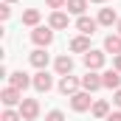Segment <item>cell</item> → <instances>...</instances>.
Segmentation results:
<instances>
[{"label":"cell","instance_id":"6da1fadb","mask_svg":"<svg viewBox=\"0 0 121 121\" xmlns=\"http://www.w3.org/2000/svg\"><path fill=\"white\" fill-rule=\"evenodd\" d=\"M31 39H34L37 48H48V45L54 42V31H51V26H48V28H45V26H37V28L31 31Z\"/></svg>","mask_w":121,"mask_h":121},{"label":"cell","instance_id":"7a4b0ae2","mask_svg":"<svg viewBox=\"0 0 121 121\" xmlns=\"http://www.w3.org/2000/svg\"><path fill=\"white\" fill-rule=\"evenodd\" d=\"M70 107H73L76 113H85V110H90V107H93V99H90V93H87V90H79V93H73V96H70Z\"/></svg>","mask_w":121,"mask_h":121},{"label":"cell","instance_id":"3957f363","mask_svg":"<svg viewBox=\"0 0 121 121\" xmlns=\"http://www.w3.org/2000/svg\"><path fill=\"white\" fill-rule=\"evenodd\" d=\"M20 116H23V121H34L37 116H39V101H37V99H23Z\"/></svg>","mask_w":121,"mask_h":121},{"label":"cell","instance_id":"277c9868","mask_svg":"<svg viewBox=\"0 0 121 121\" xmlns=\"http://www.w3.org/2000/svg\"><path fill=\"white\" fill-rule=\"evenodd\" d=\"M104 51H87L85 54V68L87 70H99V68H104Z\"/></svg>","mask_w":121,"mask_h":121},{"label":"cell","instance_id":"5b68a950","mask_svg":"<svg viewBox=\"0 0 121 121\" xmlns=\"http://www.w3.org/2000/svg\"><path fill=\"white\" fill-rule=\"evenodd\" d=\"M0 99H3V104H6V107H14V104H23V90H17V87H3V93H0Z\"/></svg>","mask_w":121,"mask_h":121},{"label":"cell","instance_id":"8992f818","mask_svg":"<svg viewBox=\"0 0 121 121\" xmlns=\"http://www.w3.org/2000/svg\"><path fill=\"white\" fill-rule=\"evenodd\" d=\"M28 85H34V79H28V73H23V70H14V73L9 76V87H17V90H26Z\"/></svg>","mask_w":121,"mask_h":121},{"label":"cell","instance_id":"52a82bcc","mask_svg":"<svg viewBox=\"0 0 121 121\" xmlns=\"http://www.w3.org/2000/svg\"><path fill=\"white\" fill-rule=\"evenodd\" d=\"M82 87L87 93H96L99 87H104V85H101V76H99L96 70H87V76H82Z\"/></svg>","mask_w":121,"mask_h":121},{"label":"cell","instance_id":"ba28073f","mask_svg":"<svg viewBox=\"0 0 121 121\" xmlns=\"http://www.w3.org/2000/svg\"><path fill=\"white\" fill-rule=\"evenodd\" d=\"M79 79L76 76H62L59 79V93H65V96H73V93H79Z\"/></svg>","mask_w":121,"mask_h":121},{"label":"cell","instance_id":"9c48e42d","mask_svg":"<svg viewBox=\"0 0 121 121\" xmlns=\"http://www.w3.org/2000/svg\"><path fill=\"white\" fill-rule=\"evenodd\" d=\"M34 87L39 93H48L51 87H54V79L48 76V70H39V73H34Z\"/></svg>","mask_w":121,"mask_h":121},{"label":"cell","instance_id":"30bf717a","mask_svg":"<svg viewBox=\"0 0 121 121\" xmlns=\"http://www.w3.org/2000/svg\"><path fill=\"white\" fill-rule=\"evenodd\" d=\"M101 85L110 87V90H118L121 87V73L116 68H113V70H104V73H101Z\"/></svg>","mask_w":121,"mask_h":121},{"label":"cell","instance_id":"8fae6325","mask_svg":"<svg viewBox=\"0 0 121 121\" xmlns=\"http://www.w3.org/2000/svg\"><path fill=\"white\" fill-rule=\"evenodd\" d=\"M70 51H76V54H87V51H93V48H90V37H87V34L73 37V39H70Z\"/></svg>","mask_w":121,"mask_h":121},{"label":"cell","instance_id":"7c38bea8","mask_svg":"<svg viewBox=\"0 0 121 121\" xmlns=\"http://www.w3.org/2000/svg\"><path fill=\"white\" fill-rule=\"evenodd\" d=\"M76 28L82 31V34H87V37H93L96 28H99V20H93V17H79V20H76Z\"/></svg>","mask_w":121,"mask_h":121},{"label":"cell","instance_id":"4fadbf2b","mask_svg":"<svg viewBox=\"0 0 121 121\" xmlns=\"http://www.w3.org/2000/svg\"><path fill=\"white\" fill-rule=\"evenodd\" d=\"M54 68H56V73H59V76H70V70H73V59H70L68 54H62V56H56Z\"/></svg>","mask_w":121,"mask_h":121},{"label":"cell","instance_id":"5bb4252c","mask_svg":"<svg viewBox=\"0 0 121 121\" xmlns=\"http://www.w3.org/2000/svg\"><path fill=\"white\" fill-rule=\"evenodd\" d=\"M104 51L113 54V56H118L121 54V34H110V37L104 39Z\"/></svg>","mask_w":121,"mask_h":121},{"label":"cell","instance_id":"9a60e30c","mask_svg":"<svg viewBox=\"0 0 121 121\" xmlns=\"http://www.w3.org/2000/svg\"><path fill=\"white\" fill-rule=\"evenodd\" d=\"M48 26H51V28H68V26H70V17H68L65 11H54L51 20H48Z\"/></svg>","mask_w":121,"mask_h":121},{"label":"cell","instance_id":"2e32d148","mask_svg":"<svg viewBox=\"0 0 121 121\" xmlns=\"http://www.w3.org/2000/svg\"><path fill=\"white\" fill-rule=\"evenodd\" d=\"M31 65H34L37 70H45V68H48V54H45L42 48H37V51H31Z\"/></svg>","mask_w":121,"mask_h":121},{"label":"cell","instance_id":"e0dca14e","mask_svg":"<svg viewBox=\"0 0 121 121\" xmlns=\"http://www.w3.org/2000/svg\"><path fill=\"white\" fill-rule=\"evenodd\" d=\"M96 20H99V26H113V23H118V14L113 9H101Z\"/></svg>","mask_w":121,"mask_h":121},{"label":"cell","instance_id":"ac0fdd59","mask_svg":"<svg viewBox=\"0 0 121 121\" xmlns=\"http://www.w3.org/2000/svg\"><path fill=\"white\" fill-rule=\"evenodd\" d=\"M68 14H76V17H85V9H87V0H68Z\"/></svg>","mask_w":121,"mask_h":121},{"label":"cell","instance_id":"d6986e66","mask_svg":"<svg viewBox=\"0 0 121 121\" xmlns=\"http://www.w3.org/2000/svg\"><path fill=\"white\" fill-rule=\"evenodd\" d=\"M90 113L96 116V118H107V116H110V104H107L104 99H99V101H93Z\"/></svg>","mask_w":121,"mask_h":121},{"label":"cell","instance_id":"ffe728a7","mask_svg":"<svg viewBox=\"0 0 121 121\" xmlns=\"http://www.w3.org/2000/svg\"><path fill=\"white\" fill-rule=\"evenodd\" d=\"M23 23L37 28V23H39V11H37V9H26V11H23Z\"/></svg>","mask_w":121,"mask_h":121},{"label":"cell","instance_id":"44dd1931","mask_svg":"<svg viewBox=\"0 0 121 121\" xmlns=\"http://www.w3.org/2000/svg\"><path fill=\"white\" fill-rule=\"evenodd\" d=\"M3 121H23V116H20V110H11V107H6Z\"/></svg>","mask_w":121,"mask_h":121},{"label":"cell","instance_id":"7402d4cb","mask_svg":"<svg viewBox=\"0 0 121 121\" xmlns=\"http://www.w3.org/2000/svg\"><path fill=\"white\" fill-rule=\"evenodd\" d=\"M45 121H65V116H62V110H51L45 116Z\"/></svg>","mask_w":121,"mask_h":121},{"label":"cell","instance_id":"603a6c76","mask_svg":"<svg viewBox=\"0 0 121 121\" xmlns=\"http://www.w3.org/2000/svg\"><path fill=\"white\" fill-rule=\"evenodd\" d=\"M45 3H48L54 11H59V9H65V6H68V0H45Z\"/></svg>","mask_w":121,"mask_h":121},{"label":"cell","instance_id":"cb8c5ba5","mask_svg":"<svg viewBox=\"0 0 121 121\" xmlns=\"http://www.w3.org/2000/svg\"><path fill=\"white\" fill-rule=\"evenodd\" d=\"M11 17V9H9V3H3L0 6V20H9Z\"/></svg>","mask_w":121,"mask_h":121},{"label":"cell","instance_id":"d4e9b609","mask_svg":"<svg viewBox=\"0 0 121 121\" xmlns=\"http://www.w3.org/2000/svg\"><path fill=\"white\" fill-rule=\"evenodd\" d=\"M113 101H116V107H121V87L116 90V96H113Z\"/></svg>","mask_w":121,"mask_h":121},{"label":"cell","instance_id":"484cf974","mask_svg":"<svg viewBox=\"0 0 121 121\" xmlns=\"http://www.w3.org/2000/svg\"><path fill=\"white\" fill-rule=\"evenodd\" d=\"M104 121H121V113H110V116H107Z\"/></svg>","mask_w":121,"mask_h":121},{"label":"cell","instance_id":"4316f807","mask_svg":"<svg viewBox=\"0 0 121 121\" xmlns=\"http://www.w3.org/2000/svg\"><path fill=\"white\" fill-rule=\"evenodd\" d=\"M113 68H116V70H118V73H121V54H118V56H116V62H113Z\"/></svg>","mask_w":121,"mask_h":121},{"label":"cell","instance_id":"83f0119b","mask_svg":"<svg viewBox=\"0 0 121 121\" xmlns=\"http://www.w3.org/2000/svg\"><path fill=\"white\" fill-rule=\"evenodd\" d=\"M90 3H104V0H90Z\"/></svg>","mask_w":121,"mask_h":121},{"label":"cell","instance_id":"f1b7e54d","mask_svg":"<svg viewBox=\"0 0 121 121\" xmlns=\"http://www.w3.org/2000/svg\"><path fill=\"white\" fill-rule=\"evenodd\" d=\"M118 34H121V20H118Z\"/></svg>","mask_w":121,"mask_h":121},{"label":"cell","instance_id":"f546056e","mask_svg":"<svg viewBox=\"0 0 121 121\" xmlns=\"http://www.w3.org/2000/svg\"><path fill=\"white\" fill-rule=\"evenodd\" d=\"M3 3H14V0H3Z\"/></svg>","mask_w":121,"mask_h":121}]
</instances>
